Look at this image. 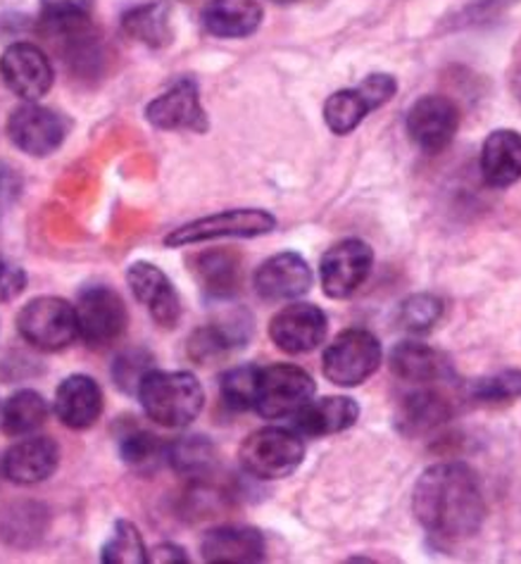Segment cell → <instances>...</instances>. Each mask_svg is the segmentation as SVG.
Wrapping results in <instances>:
<instances>
[{"label": "cell", "instance_id": "obj_1", "mask_svg": "<svg viewBox=\"0 0 521 564\" xmlns=\"http://www.w3.org/2000/svg\"><path fill=\"white\" fill-rule=\"evenodd\" d=\"M412 512L434 539L465 541L486 517L481 481L465 463H438L416 481Z\"/></svg>", "mask_w": 521, "mask_h": 564}, {"label": "cell", "instance_id": "obj_2", "mask_svg": "<svg viewBox=\"0 0 521 564\" xmlns=\"http://www.w3.org/2000/svg\"><path fill=\"white\" fill-rule=\"evenodd\" d=\"M139 403L155 424L184 429L198 420L205 405V391L196 375L151 369L139 386Z\"/></svg>", "mask_w": 521, "mask_h": 564}, {"label": "cell", "instance_id": "obj_3", "mask_svg": "<svg viewBox=\"0 0 521 564\" xmlns=\"http://www.w3.org/2000/svg\"><path fill=\"white\" fill-rule=\"evenodd\" d=\"M305 443L295 429L264 426L252 432L238 451V463L262 481L286 479L303 465Z\"/></svg>", "mask_w": 521, "mask_h": 564}, {"label": "cell", "instance_id": "obj_4", "mask_svg": "<svg viewBox=\"0 0 521 564\" xmlns=\"http://www.w3.org/2000/svg\"><path fill=\"white\" fill-rule=\"evenodd\" d=\"M18 332L32 348L57 352L79 336L77 310L57 295H39L20 310Z\"/></svg>", "mask_w": 521, "mask_h": 564}, {"label": "cell", "instance_id": "obj_5", "mask_svg": "<svg viewBox=\"0 0 521 564\" xmlns=\"http://www.w3.org/2000/svg\"><path fill=\"white\" fill-rule=\"evenodd\" d=\"M383 360V348L379 338L367 329L340 332L329 348L324 350L322 369L324 377L344 389L360 386L377 372Z\"/></svg>", "mask_w": 521, "mask_h": 564}, {"label": "cell", "instance_id": "obj_6", "mask_svg": "<svg viewBox=\"0 0 521 564\" xmlns=\"http://www.w3.org/2000/svg\"><path fill=\"white\" fill-rule=\"evenodd\" d=\"M276 229V217L256 207H241V210H225L193 219L184 227H176L167 239V248H184L193 243L217 241V239H256Z\"/></svg>", "mask_w": 521, "mask_h": 564}, {"label": "cell", "instance_id": "obj_7", "mask_svg": "<svg viewBox=\"0 0 521 564\" xmlns=\"http://www.w3.org/2000/svg\"><path fill=\"white\" fill-rule=\"evenodd\" d=\"M315 379L303 367H262L256 395V412L264 420H293L315 398Z\"/></svg>", "mask_w": 521, "mask_h": 564}, {"label": "cell", "instance_id": "obj_8", "mask_svg": "<svg viewBox=\"0 0 521 564\" xmlns=\"http://www.w3.org/2000/svg\"><path fill=\"white\" fill-rule=\"evenodd\" d=\"M398 91V84L391 74H369L355 88H344L324 102V122L338 137L355 131L362 124L369 112L386 106Z\"/></svg>", "mask_w": 521, "mask_h": 564}, {"label": "cell", "instance_id": "obj_9", "mask_svg": "<svg viewBox=\"0 0 521 564\" xmlns=\"http://www.w3.org/2000/svg\"><path fill=\"white\" fill-rule=\"evenodd\" d=\"M74 310H77L79 336L91 348L110 346L127 329V305L112 286H86L79 293V303Z\"/></svg>", "mask_w": 521, "mask_h": 564}, {"label": "cell", "instance_id": "obj_10", "mask_svg": "<svg viewBox=\"0 0 521 564\" xmlns=\"http://www.w3.org/2000/svg\"><path fill=\"white\" fill-rule=\"evenodd\" d=\"M8 139L32 158L53 155L67 139V124L55 110L39 102H24L8 117Z\"/></svg>", "mask_w": 521, "mask_h": 564}, {"label": "cell", "instance_id": "obj_11", "mask_svg": "<svg viewBox=\"0 0 521 564\" xmlns=\"http://www.w3.org/2000/svg\"><path fill=\"white\" fill-rule=\"evenodd\" d=\"M375 252L360 239H346L332 246L322 256L319 276L322 289L334 301L350 299L371 274Z\"/></svg>", "mask_w": 521, "mask_h": 564}, {"label": "cell", "instance_id": "obj_12", "mask_svg": "<svg viewBox=\"0 0 521 564\" xmlns=\"http://www.w3.org/2000/svg\"><path fill=\"white\" fill-rule=\"evenodd\" d=\"M0 77L14 96L24 102H36L51 91L55 74L46 53L34 43L18 41L0 57Z\"/></svg>", "mask_w": 521, "mask_h": 564}, {"label": "cell", "instance_id": "obj_13", "mask_svg": "<svg viewBox=\"0 0 521 564\" xmlns=\"http://www.w3.org/2000/svg\"><path fill=\"white\" fill-rule=\"evenodd\" d=\"M408 137L424 153H441L459 129V110L445 96H422L408 112Z\"/></svg>", "mask_w": 521, "mask_h": 564}, {"label": "cell", "instance_id": "obj_14", "mask_svg": "<svg viewBox=\"0 0 521 564\" xmlns=\"http://www.w3.org/2000/svg\"><path fill=\"white\" fill-rule=\"evenodd\" d=\"M329 332V317L322 307L312 303H295L281 307L270 322V338L279 350L289 355L312 352L324 344Z\"/></svg>", "mask_w": 521, "mask_h": 564}, {"label": "cell", "instance_id": "obj_15", "mask_svg": "<svg viewBox=\"0 0 521 564\" xmlns=\"http://www.w3.org/2000/svg\"><path fill=\"white\" fill-rule=\"evenodd\" d=\"M145 120L162 131H205L207 117L200 106V88L191 77L174 82L165 94L148 102Z\"/></svg>", "mask_w": 521, "mask_h": 564}, {"label": "cell", "instance_id": "obj_16", "mask_svg": "<svg viewBox=\"0 0 521 564\" xmlns=\"http://www.w3.org/2000/svg\"><path fill=\"white\" fill-rule=\"evenodd\" d=\"M127 284L133 299L145 305L148 315L162 329H172L182 317V301L174 284L153 262H133L127 270Z\"/></svg>", "mask_w": 521, "mask_h": 564}, {"label": "cell", "instance_id": "obj_17", "mask_svg": "<svg viewBox=\"0 0 521 564\" xmlns=\"http://www.w3.org/2000/svg\"><path fill=\"white\" fill-rule=\"evenodd\" d=\"M256 291L262 301H272V303H281V301H297L315 284V274H312L310 264L303 256L297 252H279V256L264 260L256 279Z\"/></svg>", "mask_w": 521, "mask_h": 564}, {"label": "cell", "instance_id": "obj_18", "mask_svg": "<svg viewBox=\"0 0 521 564\" xmlns=\"http://www.w3.org/2000/svg\"><path fill=\"white\" fill-rule=\"evenodd\" d=\"M59 465V445L51 436H26L3 455V477L14 486L48 481Z\"/></svg>", "mask_w": 521, "mask_h": 564}, {"label": "cell", "instance_id": "obj_19", "mask_svg": "<svg viewBox=\"0 0 521 564\" xmlns=\"http://www.w3.org/2000/svg\"><path fill=\"white\" fill-rule=\"evenodd\" d=\"M55 414L74 432L91 429L102 414V391L98 381L86 375L67 377L55 391Z\"/></svg>", "mask_w": 521, "mask_h": 564}, {"label": "cell", "instance_id": "obj_20", "mask_svg": "<svg viewBox=\"0 0 521 564\" xmlns=\"http://www.w3.org/2000/svg\"><path fill=\"white\" fill-rule=\"evenodd\" d=\"M391 372L410 383H436L453 377V365L445 352L431 348L420 340H403L389 352Z\"/></svg>", "mask_w": 521, "mask_h": 564}, {"label": "cell", "instance_id": "obj_21", "mask_svg": "<svg viewBox=\"0 0 521 564\" xmlns=\"http://www.w3.org/2000/svg\"><path fill=\"white\" fill-rule=\"evenodd\" d=\"M360 417V405L352 398L332 395L322 400H310V403L293 417V429L301 436L322 438L340 434L350 429Z\"/></svg>", "mask_w": 521, "mask_h": 564}, {"label": "cell", "instance_id": "obj_22", "mask_svg": "<svg viewBox=\"0 0 521 564\" xmlns=\"http://www.w3.org/2000/svg\"><path fill=\"white\" fill-rule=\"evenodd\" d=\"M267 553L264 536L252 527H217L200 541V555L205 562H262Z\"/></svg>", "mask_w": 521, "mask_h": 564}, {"label": "cell", "instance_id": "obj_23", "mask_svg": "<svg viewBox=\"0 0 521 564\" xmlns=\"http://www.w3.org/2000/svg\"><path fill=\"white\" fill-rule=\"evenodd\" d=\"M481 176L488 186L508 188L521 180V133L498 129L488 133L481 148Z\"/></svg>", "mask_w": 521, "mask_h": 564}, {"label": "cell", "instance_id": "obj_24", "mask_svg": "<svg viewBox=\"0 0 521 564\" xmlns=\"http://www.w3.org/2000/svg\"><path fill=\"white\" fill-rule=\"evenodd\" d=\"M258 0H210L203 10V24L217 39H246L262 24Z\"/></svg>", "mask_w": 521, "mask_h": 564}, {"label": "cell", "instance_id": "obj_25", "mask_svg": "<svg viewBox=\"0 0 521 564\" xmlns=\"http://www.w3.org/2000/svg\"><path fill=\"white\" fill-rule=\"evenodd\" d=\"M453 417L451 400L441 395L436 389H420L410 393L398 410V429L405 436H422L434 432L436 426Z\"/></svg>", "mask_w": 521, "mask_h": 564}, {"label": "cell", "instance_id": "obj_26", "mask_svg": "<svg viewBox=\"0 0 521 564\" xmlns=\"http://www.w3.org/2000/svg\"><path fill=\"white\" fill-rule=\"evenodd\" d=\"M48 527V510L39 502H14L0 512V541L10 547H34Z\"/></svg>", "mask_w": 521, "mask_h": 564}, {"label": "cell", "instance_id": "obj_27", "mask_svg": "<svg viewBox=\"0 0 521 564\" xmlns=\"http://www.w3.org/2000/svg\"><path fill=\"white\" fill-rule=\"evenodd\" d=\"M196 279L207 299L227 301L238 291L241 262L229 250H207L196 258Z\"/></svg>", "mask_w": 521, "mask_h": 564}, {"label": "cell", "instance_id": "obj_28", "mask_svg": "<svg viewBox=\"0 0 521 564\" xmlns=\"http://www.w3.org/2000/svg\"><path fill=\"white\" fill-rule=\"evenodd\" d=\"M46 420H48L46 398H43L39 391L22 389L6 400L3 412H0V432L10 438H24L39 432V429L46 424Z\"/></svg>", "mask_w": 521, "mask_h": 564}, {"label": "cell", "instance_id": "obj_29", "mask_svg": "<svg viewBox=\"0 0 521 564\" xmlns=\"http://www.w3.org/2000/svg\"><path fill=\"white\" fill-rule=\"evenodd\" d=\"M124 34L133 41L143 43V46L162 48L172 41V14L170 6L153 0V3H143L131 8L122 18Z\"/></svg>", "mask_w": 521, "mask_h": 564}, {"label": "cell", "instance_id": "obj_30", "mask_svg": "<svg viewBox=\"0 0 521 564\" xmlns=\"http://www.w3.org/2000/svg\"><path fill=\"white\" fill-rule=\"evenodd\" d=\"M167 463L178 474L198 477L215 463V445L205 436H182L167 445Z\"/></svg>", "mask_w": 521, "mask_h": 564}, {"label": "cell", "instance_id": "obj_31", "mask_svg": "<svg viewBox=\"0 0 521 564\" xmlns=\"http://www.w3.org/2000/svg\"><path fill=\"white\" fill-rule=\"evenodd\" d=\"M258 381H260V367L238 365L229 369V372L221 375L219 395L229 410H236V412L256 410Z\"/></svg>", "mask_w": 521, "mask_h": 564}, {"label": "cell", "instance_id": "obj_32", "mask_svg": "<svg viewBox=\"0 0 521 564\" xmlns=\"http://www.w3.org/2000/svg\"><path fill=\"white\" fill-rule=\"evenodd\" d=\"M100 562L106 564H145L148 553L139 529L127 519L115 522L110 539L106 541L100 551Z\"/></svg>", "mask_w": 521, "mask_h": 564}, {"label": "cell", "instance_id": "obj_33", "mask_svg": "<svg viewBox=\"0 0 521 564\" xmlns=\"http://www.w3.org/2000/svg\"><path fill=\"white\" fill-rule=\"evenodd\" d=\"M443 317V301L434 293H414L408 301L400 303L398 322L405 332L426 334L434 329Z\"/></svg>", "mask_w": 521, "mask_h": 564}, {"label": "cell", "instance_id": "obj_34", "mask_svg": "<svg viewBox=\"0 0 521 564\" xmlns=\"http://www.w3.org/2000/svg\"><path fill=\"white\" fill-rule=\"evenodd\" d=\"M119 455L124 463L139 471H153L160 467L162 459H167V445L148 432L127 434L119 443Z\"/></svg>", "mask_w": 521, "mask_h": 564}, {"label": "cell", "instance_id": "obj_35", "mask_svg": "<svg viewBox=\"0 0 521 564\" xmlns=\"http://www.w3.org/2000/svg\"><path fill=\"white\" fill-rule=\"evenodd\" d=\"M469 395L479 403H508L521 398V369H504V372L476 379L469 386Z\"/></svg>", "mask_w": 521, "mask_h": 564}, {"label": "cell", "instance_id": "obj_36", "mask_svg": "<svg viewBox=\"0 0 521 564\" xmlns=\"http://www.w3.org/2000/svg\"><path fill=\"white\" fill-rule=\"evenodd\" d=\"M151 362H153L151 352H145V350H127V352H122L115 360V367H112L115 383L122 391H127V393L139 391L143 377L153 369Z\"/></svg>", "mask_w": 521, "mask_h": 564}, {"label": "cell", "instance_id": "obj_37", "mask_svg": "<svg viewBox=\"0 0 521 564\" xmlns=\"http://www.w3.org/2000/svg\"><path fill=\"white\" fill-rule=\"evenodd\" d=\"M94 0H41V18L46 29L88 22Z\"/></svg>", "mask_w": 521, "mask_h": 564}, {"label": "cell", "instance_id": "obj_38", "mask_svg": "<svg viewBox=\"0 0 521 564\" xmlns=\"http://www.w3.org/2000/svg\"><path fill=\"white\" fill-rule=\"evenodd\" d=\"M26 289V274L18 264H10L0 258V303L14 301Z\"/></svg>", "mask_w": 521, "mask_h": 564}, {"label": "cell", "instance_id": "obj_39", "mask_svg": "<svg viewBox=\"0 0 521 564\" xmlns=\"http://www.w3.org/2000/svg\"><path fill=\"white\" fill-rule=\"evenodd\" d=\"M20 191V180L8 165H0V215H3L6 205H10V200L18 196Z\"/></svg>", "mask_w": 521, "mask_h": 564}, {"label": "cell", "instance_id": "obj_40", "mask_svg": "<svg viewBox=\"0 0 521 564\" xmlns=\"http://www.w3.org/2000/svg\"><path fill=\"white\" fill-rule=\"evenodd\" d=\"M148 562H160V564H165V562H188V557L184 553V547L172 545V543H162V545L155 547L153 555H148Z\"/></svg>", "mask_w": 521, "mask_h": 564}, {"label": "cell", "instance_id": "obj_41", "mask_svg": "<svg viewBox=\"0 0 521 564\" xmlns=\"http://www.w3.org/2000/svg\"><path fill=\"white\" fill-rule=\"evenodd\" d=\"M274 3H281V6H284V3H293V0H274Z\"/></svg>", "mask_w": 521, "mask_h": 564}, {"label": "cell", "instance_id": "obj_42", "mask_svg": "<svg viewBox=\"0 0 521 564\" xmlns=\"http://www.w3.org/2000/svg\"><path fill=\"white\" fill-rule=\"evenodd\" d=\"M0 477H3V467H0Z\"/></svg>", "mask_w": 521, "mask_h": 564}]
</instances>
